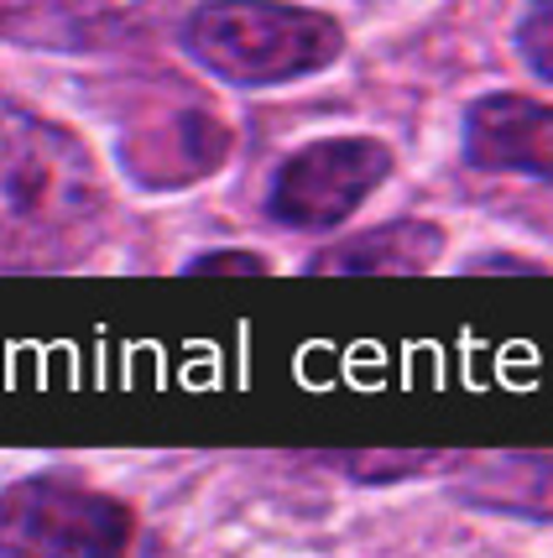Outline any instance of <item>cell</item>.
<instances>
[{
    "mask_svg": "<svg viewBox=\"0 0 553 558\" xmlns=\"http://www.w3.org/2000/svg\"><path fill=\"white\" fill-rule=\"evenodd\" d=\"M95 215L99 178L84 146L16 105H0V241L26 251L73 241Z\"/></svg>",
    "mask_w": 553,
    "mask_h": 558,
    "instance_id": "1",
    "label": "cell"
},
{
    "mask_svg": "<svg viewBox=\"0 0 553 558\" xmlns=\"http://www.w3.org/2000/svg\"><path fill=\"white\" fill-rule=\"evenodd\" d=\"M183 48L199 69L225 84L266 89L329 69L345 52V32L335 16L309 5H199L183 22Z\"/></svg>",
    "mask_w": 553,
    "mask_h": 558,
    "instance_id": "2",
    "label": "cell"
},
{
    "mask_svg": "<svg viewBox=\"0 0 553 558\" xmlns=\"http://www.w3.org/2000/svg\"><path fill=\"white\" fill-rule=\"evenodd\" d=\"M131 511L73 481H22L0 496V554L11 558H125Z\"/></svg>",
    "mask_w": 553,
    "mask_h": 558,
    "instance_id": "3",
    "label": "cell"
},
{
    "mask_svg": "<svg viewBox=\"0 0 553 558\" xmlns=\"http://www.w3.org/2000/svg\"><path fill=\"white\" fill-rule=\"evenodd\" d=\"M392 151L376 136H329L292 151L272 178L266 209L277 225L292 230H335L361 209L371 189L386 183Z\"/></svg>",
    "mask_w": 553,
    "mask_h": 558,
    "instance_id": "4",
    "label": "cell"
},
{
    "mask_svg": "<svg viewBox=\"0 0 553 558\" xmlns=\"http://www.w3.org/2000/svg\"><path fill=\"white\" fill-rule=\"evenodd\" d=\"M465 162L481 172L553 178V105L532 95H481L465 110Z\"/></svg>",
    "mask_w": 553,
    "mask_h": 558,
    "instance_id": "5",
    "label": "cell"
},
{
    "mask_svg": "<svg viewBox=\"0 0 553 558\" xmlns=\"http://www.w3.org/2000/svg\"><path fill=\"white\" fill-rule=\"evenodd\" d=\"M230 151V131L204 110V105H183V110H163L125 131L121 157L131 178L146 189H178L204 172H215Z\"/></svg>",
    "mask_w": 553,
    "mask_h": 558,
    "instance_id": "6",
    "label": "cell"
},
{
    "mask_svg": "<svg viewBox=\"0 0 553 558\" xmlns=\"http://www.w3.org/2000/svg\"><path fill=\"white\" fill-rule=\"evenodd\" d=\"M444 251V230L429 219H397L382 230H365L350 241L318 251L309 271H345V277H418Z\"/></svg>",
    "mask_w": 553,
    "mask_h": 558,
    "instance_id": "7",
    "label": "cell"
},
{
    "mask_svg": "<svg viewBox=\"0 0 553 558\" xmlns=\"http://www.w3.org/2000/svg\"><path fill=\"white\" fill-rule=\"evenodd\" d=\"M476 501L517 517H553V460L543 454H502L485 460V475L470 486Z\"/></svg>",
    "mask_w": 553,
    "mask_h": 558,
    "instance_id": "8",
    "label": "cell"
},
{
    "mask_svg": "<svg viewBox=\"0 0 553 558\" xmlns=\"http://www.w3.org/2000/svg\"><path fill=\"white\" fill-rule=\"evenodd\" d=\"M517 52L538 78L553 84V5H528L517 22Z\"/></svg>",
    "mask_w": 553,
    "mask_h": 558,
    "instance_id": "9",
    "label": "cell"
},
{
    "mask_svg": "<svg viewBox=\"0 0 553 558\" xmlns=\"http://www.w3.org/2000/svg\"><path fill=\"white\" fill-rule=\"evenodd\" d=\"M345 464H350L356 475H371V481H376V475L392 481V475H408V470L433 464V454H361V460H345Z\"/></svg>",
    "mask_w": 553,
    "mask_h": 558,
    "instance_id": "10",
    "label": "cell"
},
{
    "mask_svg": "<svg viewBox=\"0 0 553 558\" xmlns=\"http://www.w3.org/2000/svg\"><path fill=\"white\" fill-rule=\"evenodd\" d=\"M189 271H245V277H262L266 262L262 256H245V251H215V256L189 262Z\"/></svg>",
    "mask_w": 553,
    "mask_h": 558,
    "instance_id": "11",
    "label": "cell"
}]
</instances>
